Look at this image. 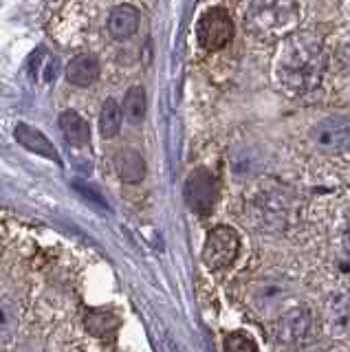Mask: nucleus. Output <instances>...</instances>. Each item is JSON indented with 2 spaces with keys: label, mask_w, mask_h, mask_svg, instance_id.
Here are the masks:
<instances>
[{
  "label": "nucleus",
  "mask_w": 350,
  "mask_h": 352,
  "mask_svg": "<svg viewBox=\"0 0 350 352\" xmlns=\"http://www.w3.org/2000/svg\"><path fill=\"white\" fill-rule=\"evenodd\" d=\"M225 352H258V348L245 333H229L225 337Z\"/></svg>",
  "instance_id": "20"
},
{
  "label": "nucleus",
  "mask_w": 350,
  "mask_h": 352,
  "mask_svg": "<svg viewBox=\"0 0 350 352\" xmlns=\"http://www.w3.org/2000/svg\"><path fill=\"white\" fill-rule=\"evenodd\" d=\"M18 330V308L12 300L0 297V350L14 339Z\"/></svg>",
  "instance_id": "19"
},
{
  "label": "nucleus",
  "mask_w": 350,
  "mask_h": 352,
  "mask_svg": "<svg viewBox=\"0 0 350 352\" xmlns=\"http://www.w3.org/2000/svg\"><path fill=\"white\" fill-rule=\"evenodd\" d=\"M148 102H146V91L144 86H130L128 93L122 102V115L126 117L128 124H141L146 117Z\"/></svg>",
  "instance_id": "17"
},
{
  "label": "nucleus",
  "mask_w": 350,
  "mask_h": 352,
  "mask_svg": "<svg viewBox=\"0 0 350 352\" xmlns=\"http://www.w3.org/2000/svg\"><path fill=\"white\" fill-rule=\"evenodd\" d=\"M254 212L258 216V225L269 231H282L298 223L300 218V198L284 187L267 190L258 201Z\"/></svg>",
  "instance_id": "2"
},
{
  "label": "nucleus",
  "mask_w": 350,
  "mask_h": 352,
  "mask_svg": "<svg viewBox=\"0 0 350 352\" xmlns=\"http://www.w3.org/2000/svg\"><path fill=\"white\" fill-rule=\"evenodd\" d=\"M117 172L124 183H139L146 176V161L137 150H124L117 157Z\"/></svg>",
  "instance_id": "16"
},
{
  "label": "nucleus",
  "mask_w": 350,
  "mask_h": 352,
  "mask_svg": "<svg viewBox=\"0 0 350 352\" xmlns=\"http://www.w3.org/2000/svg\"><path fill=\"white\" fill-rule=\"evenodd\" d=\"M60 128L64 132V137L75 148H82L91 141V128L86 124V119L78 115L75 110H64L60 115Z\"/></svg>",
  "instance_id": "14"
},
{
  "label": "nucleus",
  "mask_w": 350,
  "mask_h": 352,
  "mask_svg": "<svg viewBox=\"0 0 350 352\" xmlns=\"http://www.w3.org/2000/svg\"><path fill=\"white\" fill-rule=\"evenodd\" d=\"M16 139H18V143L23 148L36 152V154H40V157H45V159H51L53 163H60L58 150L53 148V143L45 135H42L40 130L31 128L27 124H18L16 126Z\"/></svg>",
  "instance_id": "12"
},
{
  "label": "nucleus",
  "mask_w": 350,
  "mask_h": 352,
  "mask_svg": "<svg viewBox=\"0 0 350 352\" xmlns=\"http://www.w3.org/2000/svg\"><path fill=\"white\" fill-rule=\"evenodd\" d=\"M311 154L322 159L350 157V119L324 117L309 132Z\"/></svg>",
  "instance_id": "3"
},
{
  "label": "nucleus",
  "mask_w": 350,
  "mask_h": 352,
  "mask_svg": "<svg viewBox=\"0 0 350 352\" xmlns=\"http://www.w3.org/2000/svg\"><path fill=\"white\" fill-rule=\"evenodd\" d=\"M196 36H199L201 47L207 51H218L227 47L234 38V22L229 14L221 7L205 11L203 18L196 25Z\"/></svg>",
  "instance_id": "8"
},
{
  "label": "nucleus",
  "mask_w": 350,
  "mask_h": 352,
  "mask_svg": "<svg viewBox=\"0 0 350 352\" xmlns=\"http://www.w3.org/2000/svg\"><path fill=\"white\" fill-rule=\"evenodd\" d=\"M333 247L342 258L350 260V201L337 209L333 220Z\"/></svg>",
  "instance_id": "15"
},
{
  "label": "nucleus",
  "mask_w": 350,
  "mask_h": 352,
  "mask_svg": "<svg viewBox=\"0 0 350 352\" xmlns=\"http://www.w3.org/2000/svg\"><path fill=\"white\" fill-rule=\"evenodd\" d=\"M249 27L262 36H273L291 29L298 22L300 5L295 3H254L249 5Z\"/></svg>",
  "instance_id": "4"
},
{
  "label": "nucleus",
  "mask_w": 350,
  "mask_h": 352,
  "mask_svg": "<svg viewBox=\"0 0 350 352\" xmlns=\"http://www.w3.org/2000/svg\"><path fill=\"white\" fill-rule=\"evenodd\" d=\"M238 251H240V238L236 231L227 225H218L207 234L205 249H203V262L207 269L221 271L236 260Z\"/></svg>",
  "instance_id": "6"
},
{
  "label": "nucleus",
  "mask_w": 350,
  "mask_h": 352,
  "mask_svg": "<svg viewBox=\"0 0 350 352\" xmlns=\"http://www.w3.org/2000/svg\"><path fill=\"white\" fill-rule=\"evenodd\" d=\"M100 77V58L93 53H82L67 64V80L75 86H91Z\"/></svg>",
  "instance_id": "10"
},
{
  "label": "nucleus",
  "mask_w": 350,
  "mask_h": 352,
  "mask_svg": "<svg viewBox=\"0 0 350 352\" xmlns=\"http://www.w3.org/2000/svg\"><path fill=\"white\" fill-rule=\"evenodd\" d=\"M106 27L115 40H128L139 29V11L133 5H119L111 11Z\"/></svg>",
  "instance_id": "11"
},
{
  "label": "nucleus",
  "mask_w": 350,
  "mask_h": 352,
  "mask_svg": "<svg viewBox=\"0 0 350 352\" xmlns=\"http://www.w3.org/2000/svg\"><path fill=\"white\" fill-rule=\"evenodd\" d=\"M218 198V183L207 170H196L185 181V201L196 214H210Z\"/></svg>",
  "instance_id": "9"
},
{
  "label": "nucleus",
  "mask_w": 350,
  "mask_h": 352,
  "mask_svg": "<svg viewBox=\"0 0 350 352\" xmlns=\"http://www.w3.org/2000/svg\"><path fill=\"white\" fill-rule=\"evenodd\" d=\"M326 69L324 38L313 29L293 31L280 44L276 60L278 84L289 97L313 93Z\"/></svg>",
  "instance_id": "1"
},
{
  "label": "nucleus",
  "mask_w": 350,
  "mask_h": 352,
  "mask_svg": "<svg viewBox=\"0 0 350 352\" xmlns=\"http://www.w3.org/2000/svg\"><path fill=\"white\" fill-rule=\"evenodd\" d=\"M122 106H119L115 99H106L100 113V135L104 139H115L122 130Z\"/></svg>",
  "instance_id": "18"
},
{
  "label": "nucleus",
  "mask_w": 350,
  "mask_h": 352,
  "mask_svg": "<svg viewBox=\"0 0 350 352\" xmlns=\"http://www.w3.org/2000/svg\"><path fill=\"white\" fill-rule=\"evenodd\" d=\"M322 322H324L326 333L331 337L350 341V286L346 284L335 286V289L324 297Z\"/></svg>",
  "instance_id": "5"
},
{
  "label": "nucleus",
  "mask_w": 350,
  "mask_h": 352,
  "mask_svg": "<svg viewBox=\"0 0 350 352\" xmlns=\"http://www.w3.org/2000/svg\"><path fill=\"white\" fill-rule=\"evenodd\" d=\"M84 326L86 330L97 337V339H104V341H111L117 335V328H119V317L113 311H104V308H95V311L86 313L84 319Z\"/></svg>",
  "instance_id": "13"
},
{
  "label": "nucleus",
  "mask_w": 350,
  "mask_h": 352,
  "mask_svg": "<svg viewBox=\"0 0 350 352\" xmlns=\"http://www.w3.org/2000/svg\"><path fill=\"white\" fill-rule=\"evenodd\" d=\"M276 335L280 339V344L284 346H306L311 344L317 335V322L315 315L304 306H295L289 313H284L278 322Z\"/></svg>",
  "instance_id": "7"
}]
</instances>
